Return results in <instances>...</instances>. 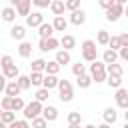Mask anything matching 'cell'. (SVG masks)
Segmentation results:
<instances>
[{"mask_svg": "<svg viewBox=\"0 0 128 128\" xmlns=\"http://www.w3.org/2000/svg\"><path fill=\"white\" fill-rule=\"evenodd\" d=\"M48 8L52 10L54 16H62V14H64V0H52Z\"/></svg>", "mask_w": 128, "mask_h": 128, "instance_id": "22", "label": "cell"}, {"mask_svg": "<svg viewBox=\"0 0 128 128\" xmlns=\"http://www.w3.org/2000/svg\"><path fill=\"white\" fill-rule=\"evenodd\" d=\"M118 56H120L122 60H128V46H122V48L118 50Z\"/></svg>", "mask_w": 128, "mask_h": 128, "instance_id": "45", "label": "cell"}, {"mask_svg": "<svg viewBox=\"0 0 128 128\" xmlns=\"http://www.w3.org/2000/svg\"><path fill=\"white\" fill-rule=\"evenodd\" d=\"M10 64H14V60H12V56H8V54H6V56H2V58H0V66H2V68H6V66H10Z\"/></svg>", "mask_w": 128, "mask_h": 128, "instance_id": "42", "label": "cell"}, {"mask_svg": "<svg viewBox=\"0 0 128 128\" xmlns=\"http://www.w3.org/2000/svg\"><path fill=\"white\" fill-rule=\"evenodd\" d=\"M76 84H78V88H82V90H86L90 84H92V78H90V74H82V76H78V80H76Z\"/></svg>", "mask_w": 128, "mask_h": 128, "instance_id": "30", "label": "cell"}, {"mask_svg": "<svg viewBox=\"0 0 128 128\" xmlns=\"http://www.w3.org/2000/svg\"><path fill=\"white\" fill-rule=\"evenodd\" d=\"M6 82H8V80H6V78H4V74L0 72V92H4V88H6Z\"/></svg>", "mask_w": 128, "mask_h": 128, "instance_id": "48", "label": "cell"}, {"mask_svg": "<svg viewBox=\"0 0 128 128\" xmlns=\"http://www.w3.org/2000/svg\"><path fill=\"white\" fill-rule=\"evenodd\" d=\"M38 34H40V38H50V36H54V28H52V24L42 22V24L38 26Z\"/></svg>", "mask_w": 128, "mask_h": 128, "instance_id": "21", "label": "cell"}, {"mask_svg": "<svg viewBox=\"0 0 128 128\" xmlns=\"http://www.w3.org/2000/svg\"><path fill=\"white\" fill-rule=\"evenodd\" d=\"M104 12H106L104 16H106V20H108V22H116V20L124 14V6H120V4H112V6H110V8H106Z\"/></svg>", "mask_w": 128, "mask_h": 128, "instance_id": "6", "label": "cell"}, {"mask_svg": "<svg viewBox=\"0 0 128 128\" xmlns=\"http://www.w3.org/2000/svg\"><path fill=\"white\" fill-rule=\"evenodd\" d=\"M30 6H32V2H30V0H20V2H18V6H16L14 10H16V14H18V16H28V14H30Z\"/></svg>", "mask_w": 128, "mask_h": 128, "instance_id": "20", "label": "cell"}, {"mask_svg": "<svg viewBox=\"0 0 128 128\" xmlns=\"http://www.w3.org/2000/svg\"><path fill=\"white\" fill-rule=\"evenodd\" d=\"M0 70H2V66H0Z\"/></svg>", "mask_w": 128, "mask_h": 128, "instance_id": "57", "label": "cell"}, {"mask_svg": "<svg viewBox=\"0 0 128 128\" xmlns=\"http://www.w3.org/2000/svg\"><path fill=\"white\" fill-rule=\"evenodd\" d=\"M106 64L102 62V60H94V62H90V78H92V82H106Z\"/></svg>", "mask_w": 128, "mask_h": 128, "instance_id": "2", "label": "cell"}, {"mask_svg": "<svg viewBox=\"0 0 128 128\" xmlns=\"http://www.w3.org/2000/svg\"><path fill=\"white\" fill-rule=\"evenodd\" d=\"M84 128H96V126H94V124H86Z\"/></svg>", "mask_w": 128, "mask_h": 128, "instance_id": "53", "label": "cell"}, {"mask_svg": "<svg viewBox=\"0 0 128 128\" xmlns=\"http://www.w3.org/2000/svg\"><path fill=\"white\" fill-rule=\"evenodd\" d=\"M14 120H16V114H14L12 110H2V114H0V122H4V124L8 126V124H12Z\"/></svg>", "mask_w": 128, "mask_h": 128, "instance_id": "28", "label": "cell"}, {"mask_svg": "<svg viewBox=\"0 0 128 128\" xmlns=\"http://www.w3.org/2000/svg\"><path fill=\"white\" fill-rule=\"evenodd\" d=\"M104 70H106V74H108V76H120V78L124 76V68H122L120 64H116V62L106 64V68H104Z\"/></svg>", "mask_w": 128, "mask_h": 128, "instance_id": "17", "label": "cell"}, {"mask_svg": "<svg viewBox=\"0 0 128 128\" xmlns=\"http://www.w3.org/2000/svg\"><path fill=\"white\" fill-rule=\"evenodd\" d=\"M122 128H128V122H126V124H124V126H122Z\"/></svg>", "mask_w": 128, "mask_h": 128, "instance_id": "55", "label": "cell"}, {"mask_svg": "<svg viewBox=\"0 0 128 128\" xmlns=\"http://www.w3.org/2000/svg\"><path fill=\"white\" fill-rule=\"evenodd\" d=\"M66 120H68V124H80L82 122V114L80 112H70L66 116Z\"/></svg>", "mask_w": 128, "mask_h": 128, "instance_id": "39", "label": "cell"}, {"mask_svg": "<svg viewBox=\"0 0 128 128\" xmlns=\"http://www.w3.org/2000/svg\"><path fill=\"white\" fill-rule=\"evenodd\" d=\"M52 28H54V32H66V28H68V20H66L64 16H54Z\"/></svg>", "mask_w": 128, "mask_h": 128, "instance_id": "15", "label": "cell"}, {"mask_svg": "<svg viewBox=\"0 0 128 128\" xmlns=\"http://www.w3.org/2000/svg\"><path fill=\"white\" fill-rule=\"evenodd\" d=\"M106 82H108V86L114 88V90L122 88V78H120V76H106Z\"/></svg>", "mask_w": 128, "mask_h": 128, "instance_id": "32", "label": "cell"}, {"mask_svg": "<svg viewBox=\"0 0 128 128\" xmlns=\"http://www.w3.org/2000/svg\"><path fill=\"white\" fill-rule=\"evenodd\" d=\"M116 58H118V52H114V50H110V48H106V50L102 52V62H104V64H112V62H116Z\"/></svg>", "mask_w": 128, "mask_h": 128, "instance_id": "25", "label": "cell"}, {"mask_svg": "<svg viewBox=\"0 0 128 128\" xmlns=\"http://www.w3.org/2000/svg\"><path fill=\"white\" fill-rule=\"evenodd\" d=\"M102 118H104V122H106V124H110V126H112V124L118 120V112H116V108L108 106V108L102 112Z\"/></svg>", "mask_w": 128, "mask_h": 128, "instance_id": "14", "label": "cell"}, {"mask_svg": "<svg viewBox=\"0 0 128 128\" xmlns=\"http://www.w3.org/2000/svg\"><path fill=\"white\" fill-rule=\"evenodd\" d=\"M78 8H80V0H64V10L74 12V10H78Z\"/></svg>", "mask_w": 128, "mask_h": 128, "instance_id": "40", "label": "cell"}, {"mask_svg": "<svg viewBox=\"0 0 128 128\" xmlns=\"http://www.w3.org/2000/svg\"><path fill=\"white\" fill-rule=\"evenodd\" d=\"M4 92H6V96H10V98H14V96H20V88H18V84H16V80H8L6 82V88H4Z\"/></svg>", "mask_w": 128, "mask_h": 128, "instance_id": "19", "label": "cell"}, {"mask_svg": "<svg viewBox=\"0 0 128 128\" xmlns=\"http://www.w3.org/2000/svg\"><path fill=\"white\" fill-rule=\"evenodd\" d=\"M22 114H24V120H32V118L40 116V114H42V102H36V100L28 102V104L22 108Z\"/></svg>", "mask_w": 128, "mask_h": 128, "instance_id": "3", "label": "cell"}, {"mask_svg": "<svg viewBox=\"0 0 128 128\" xmlns=\"http://www.w3.org/2000/svg\"><path fill=\"white\" fill-rule=\"evenodd\" d=\"M126 2H128V0H114V4H120V6H124Z\"/></svg>", "mask_w": 128, "mask_h": 128, "instance_id": "50", "label": "cell"}, {"mask_svg": "<svg viewBox=\"0 0 128 128\" xmlns=\"http://www.w3.org/2000/svg\"><path fill=\"white\" fill-rule=\"evenodd\" d=\"M58 42H60V46H62L66 52H70V50L76 46V38H74V36H70V34H64V36H62Z\"/></svg>", "mask_w": 128, "mask_h": 128, "instance_id": "16", "label": "cell"}, {"mask_svg": "<svg viewBox=\"0 0 128 128\" xmlns=\"http://www.w3.org/2000/svg\"><path fill=\"white\" fill-rule=\"evenodd\" d=\"M80 52H82V60L84 62H94L98 60V48L94 40H84L80 44Z\"/></svg>", "mask_w": 128, "mask_h": 128, "instance_id": "1", "label": "cell"}, {"mask_svg": "<svg viewBox=\"0 0 128 128\" xmlns=\"http://www.w3.org/2000/svg\"><path fill=\"white\" fill-rule=\"evenodd\" d=\"M60 46V42L54 38V36H50V38H40V42H38V50L40 52H52V50H56Z\"/></svg>", "mask_w": 128, "mask_h": 128, "instance_id": "5", "label": "cell"}, {"mask_svg": "<svg viewBox=\"0 0 128 128\" xmlns=\"http://www.w3.org/2000/svg\"><path fill=\"white\" fill-rule=\"evenodd\" d=\"M42 22H44L42 12H30V14L26 16V26H30V28H38Z\"/></svg>", "mask_w": 128, "mask_h": 128, "instance_id": "9", "label": "cell"}, {"mask_svg": "<svg viewBox=\"0 0 128 128\" xmlns=\"http://www.w3.org/2000/svg\"><path fill=\"white\" fill-rule=\"evenodd\" d=\"M112 4H114V0H98V6H100V8H104V10H106V8H110Z\"/></svg>", "mask_w": 128, "mask_h": 128, "instance_id": "46", "label": "cell"}, {"mask_svg": "<svg viewBox=\"0 0 128 128\" xmlns=\"http://www.w3.org/2000/svg\"><path fill=\"white\" fill-rule=\"evenodd\" d=\"M8 2H10V6H12V8H16V6H18V2H20V0H8Z\"/></svg>", "mask_w": 128, "mask_h": 128, "instance_id": "49", "label": "cell"}, {"mask_svg": "<svg viewBox=\"0 0 128 128\" xmlns=\"http://www.w3.org/2000/svg\"><path fill=\"white\" fill-rule=\"evenodd\" d=\"M106 46H108L110 50H114V52H118V50L122 48V44H120V38H118V36H110V38H108V44H106Z\"/></svg>", "mask_w": 128, "mask_h": 128, "instance_id": "33", "label": "cell"}, {"mask_svg": "<svg viewBox=\"0 0 128 128\" xmlns=\"http://www.w3.org/2000/svg\"><path fill=\"white\" fill-rule=\"evenodd\" d=\"M68 128H80V124H68Z\"/></svg>", "mask_w": 128, "mask_h": 128, "instance_id": "52", "label": "cell"}, {"mask_svg": "<svg viewBox=\"0 0 128 128\" xmlns=\"http://www.w3.org/2000/svg\"><path fill=\"white\" fill-rule=\"evenodd\" d=\"M16 84H18L20 90H28V88H30V80H28V76H22V74L16 78Z\"/></svg>", "mask_w": 128, "mask_h": 128, "instance_id": "36", "label": "cell"}, {"mask_svg": "<svg viewBox=\"0 0 128 128\" xmlns=\"http://www.w3.org/2000/svg\"><path fill=\"white\" fill-rule=\"evenodd\" d=\"M10 36L14 38V40H24V36H26V26H22V24H14L12 28H10Z\"/></svg>", "mask_w": 128, "mask_h": 128, "instance_id": "11", "label": "cell"}, {"mask_svg": "<svg viewBox=\"0 0 128 128\" xmlns=\"http://www.w3.org/2000/svg\"><path fill=\"white\" fill-rule=\"evenodd\" d=\"M44 72H46V74H54V76H56V74L60 72V66H58L54 60H50V62H46V66H44Z\"/></svg>", "mask_w": 128, "mask_h": 128, "instance_id": "34", "label": "cell"}, {"mask_svg": "<svg viewBox=\"0 0 128 128\" xmlns=\"http://www.w3.org/2000/svg\"><path fill=\"white\" fill-rule=\"evenodd\" d=\"M70 24H74V26H82L84 22H86V12L82 10V8H78V10H74V12H70V20H68Z\"/></svg>", "mask_w": 128, "mask_h": 128, "instance_id": "8", "label": "cell"}, {"mask_svg": "<svg viewBox=\"0 0 128 128\" xmlns=\"http://www.w3.org/2000/svg\"><path fill=\"white\" fill-rule=\"evenodd\" d=\"M56 86H58V76H54V74H44V78H42V88L52 90V88H56Z\"/></svg>", "mask_w": 128, "mask_h": 128, "instance_id": "18", "label": "cell"}, {"mask_svg": "<svg viewBox=\"0 0 128 128\" xmlns=\"http://www.w3.org/2000/svg\"><path fill=\"white\" fill-rule=\"evenodd\" d=\"M6 128H30V124H28V120H14V122L8 124Z\"/></svg>", "mask_w": 128, "mask_h": 128, "instance_id": "41", "label": "cell"}, {"mask_svg": "<svg viewBox=\"0 0 128 128\" xmlns=\"http://www.w3.org/2000/svg\"><path fill=\"white\" fill-rule=\"evenodd\" d=\"M30 128H48V122H46L42 116H36V118H32Z\"/></svg>", "mask_w": 128, "mask_h": 128, "instance_id": "37", "label": "cell"}, {"mask_svg": "<svg viewBox=\"0 0 128 128\" xmlns=\"http://www.w3.org/2000/svg\"><path fill=\"white\" fill-rule=\"evenodd\" d=\"M54 62L62 68V66H66V64H70L72 62V58H70V52H66V50H58L56 52V58H54Z\"/></svg>", "mask_w": 128, "mask_h": 128, "instance_id": "12", "label": "cell"}, {"mask_svg": "<svg viewBox=\"0 0 128 128\" xmlns=\"http://www.w3.org/2000/svg\"><path fill=\"white\" fill-rule=\"evenodd\" d=\"M0 16H2L4 22H14V20H16V10H14L12 6H6V8H2Z\"/></svg>", "mask_w": 128, "mask_h": 128, "instance_id": "23", "label": "cell"}, {"mask_svg": "<svg viewBox=\"0 0 128 128\" xmlns=\"http://www.w3.org/2000/svg\"><path fill=\"white\" fill-rule=\"evenodd\" d=\"M118 38H120V44H122V46H128V34H126V32H124V34H120Z\"/></svg>", "mask_w": 128, "mask_h": 128, "instance_id": "47", "label": "cell"}, {"mask_svg": "<svg viewBox=\"0 0 128 128\" xmlns=\"http://www.w3.org/2000/svg\"><path fill=\"white\" fill-rule=\"evenodd\" d=\"M58 90H60V100L62 102H70L72 98H74V90H72V84H70V80H58V86H56Z\"/></svg>", "mask_w": 128, "mask_h": 128, "instance_id": "4", "label": "cell"}, {"mask_svg": "<svg viewBox=\"0 0 128 128\" xmlns=\"http://www.w3.org/2000/svg\"><path fill=\"white\" fill-rule=\"evenodd\" d=\"M108 38L110 34L106 30H98V36H96V46H106L108 44Z\"/></svg>", "mask_w": 128, "mask_h": 128, "instance_id": "31", "label": "cell"}, {"mask_svg": "<svg viewBox=\"0 0 128 128\" xmlns=\"http://www.w3.org/2000/svg\"><path fill=\"white\" fill-rule=\"evenodd\" d=\"M10 104H12V98H10V96H4L2 102H0V108H2V110H10Z\"/></svg>", "mask_w": 128, "mask_h": 128, "instance_id": "43", "label": "cell"}, {"mask_svg": "<svg viewBox=\"0 0 128 128\" xmlns=\"http://www.w3.org/2000/svg\"><path fill=\"white\" fill-rule=\"evenodd\" d=\"M0 114H2V108H0Z\"/></svg>", "mask_w": 128, "mask_h": 128, "instance_id": "56", "label": "cell"}, {"mask_svg": "<svg viewBox=\"0 0 128 128\" xmlns=\"http://www.w3.org/2000/svg\"><path fill=\"white\" fill-rule=\"evenodd\" d=\"M0 128H6V124H4V122H0Z\"/></svg>", "mask_w": 128, "mask_h": 128, "instance_id": "54", "label": "cell"}, {"mask_svg": "<svg viewBox=\"0 0 128 128\" xmlns=\"http://www.w3.org/2000/svg\"><path fill=\"white\" fill-rule=\"evenodd\" d=\"M42 118L46 120V122H54L56 118H58V108L56 106H42Z\"/></svg>", "mask_w": 128, "mask_h": 128, "instance_id": "10", "label": "cell"}, {"mask_svg": "<svg viewBox=\"0 0 128 128\" xmlns=\"http://www.w3.org/2000/svg\"><path fill=\"white\" fill-rule=\"evenodd\" d=\"M114 100H116V106H118V108H124V110H126V108H128V90H126V88H118Z\"/></svg>", "mask_w": 128, "mask_h": 128, "instance_id": "7", "label": "cell"}, {"mask_svg": "<svg viewBox=\"0 0 128 128\" xmlns=\"http://www.w3.org/2000/svg\"><path fill=\"white\" fill-rule=\"evenodd\" d=\"M72 72H74V76H76V78H78V76H82V74H86V64H80V62L72 64Z\"/></svg>", "mask_w": 128, "mask_h": 128, "instance_id": "38", "label": "cell"}, {"mask_svg": "<svg viewBox=\"0 0 128 128\" xmlns=\"http://www.w3.org/2000/svg\"><path fill=\"white\" fill-rule=\"evenodd\" d=\"M30 2H32L34 6H38V8H48L52 0H30Z\"/></svg>", "mask_w": 128, "mask_h": 128, "instance_id": "44", "label": "cell"}, {"mask_svg": "<svg viewBox=\"0 0 128 128\" xmlns=\"http://www.w3.org/2000/svg\"><path fill=\"white\" fill-rule=\"evenodd\" d=\"M18 54H20L22 58H28V56L32 54V44H30V42H26V40H22V42H20V46H18Z\"/></svg>", "mask_w": 128, "mask_h": 128, "instance_id": "24", "label": "cell"}, {"mask_svg": "<svg viewBox=\"0 0 128 128\" xmlns=\"http://www.w3.org/2000/svg\"><path fill=\"white\" fill-rule=\"evenodd\" d=\"M96 128H110V124H106V122H104V124H100V126H96Z\"/></svg>", "mask_w": 128, "mask_h": 128, "instance_id": "51", "label": "cell"}, {"mask_svg": "<svg viewBox=\"0 0 128 128\" xmlns=\"http://www.w3.org/2000/svg\"><path fill=\"white\" fill-rule=\"evenodd\" d=\"M24 106H26L24 98H22V96H14V98H12V104H10V110H12V112H22Z\"/></svg>", "mask_w": 128, "mask_h": 128, "instance_id": "26", "label": "cell"}, {"mask_svg": "<svg viewBox=\"0 0 128 128\" xmlns=\"http://www.w3.org/2000/svg\"><path fill=\"white\" fill-rule=\"evenodd\" d=\"M48 96H50V90H46V88H38L36 90V102H46L48 100Z\"/></svg>", "mask_w": 128, "mask_h": 128, "instance_id": "35", "label": "cell"}, {"mask_svg": "<svg viewBox=\"0 0 128 128\" xmlns=\"http://www.w3.org/2000/svg\"><path fill=\"white\" fill-rule=\"evenodd\" d=\"M42 78H44V74H42V72H30V76H28V80H30V86H36V88H40V86H42Z\"/></svg>", "mask_w": 128, "mask_h": 128, "instance_id": "27", "label": "cell"}, {"mask_svg": "<svg viewBox=\"0 0 128 128\" xmlns=\"http://www.w3.org/2000/svg\"><path fill=\"white\" fill-rule=\"evenodd\" d=\"M2 74H4V78H6V80H16V78L20 76V70H18V66H16V64H10V66L2 68Z\"/></svg>", "mask_w": 128, "mask_h": 128, "instance_id": "13", "label": "cell"}, {"mask_svg": "<svg viewBox=\"0 0 128 128\" xmlns=\"http://www.w3.org/2000/svg\"><path fill=\"white\" fill-rule=\"evenodd\" d=\"M44 66H46V60L44 58H36V60H32L30 70L32 72H44Z\"/></svg>", "mask_w": 128, "mask_h": 128, "instance_id": "29", "label": "cell"}]
</instances>
